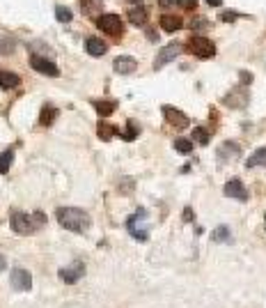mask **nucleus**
Returning a JSON list of instances; mask_svg holds the SVG:
<instances>
[{
  "label": "nucleus",
  "instance_id": "obj_27",
  "mask_svg": "<svg viewBox=\"0 0 266 308\" xmlns=\"http://www.w3.org/2000/svg\"><path fill=\"white\" fill-rule=\"evenodd\" d=\"M193 141L200 143V145H207L209 143V131L202 129V127H195V129H193Z\"/></svg>",
  "mask_w": 266,
  "mask_h": 308
},
{
  "label": "nucleus",
  "instance_id": "obj_30",
  "mask_svg": "<svg viewBox=\"0 0 266 308\" xmlns=\"http://www.w3.org/2000/svg\"><path fill=\"white\" fill-rule=\"evenodd\" d=\"M177 5H181L183 9H195L197 2H195V0H177Z\"/></svg>",
  "mask_w": 266,
  "mask_h": 308
},
{
  "label": "nucleus",
  "instance_id": "obj_37",
  "mask_svg": "<svg viewBox=\"0 0 266 308\" xmlns=\"http://www.w3.org/2000/svg\"><path fill=\"white\" fill-rule=\"evenodd\" d=\"M2 269H7V258L5 255H0V272H2Z\"/></svg>",
  "mask_w": 266,
  "mask_h": 308
},
{
  "label": "nucleus",
  "instance_id": "obj_36",
  "mask_svg": "<svg viewBox=\"0 0 266 308\" xmlns=\"http://www.w3.org/2000/svg\"><path fill=\"white\" fill-rule=\"evenodd\" d=\"M204 2H207V5H211V7H220V5H223V0H204Z\"/></svg>",
  "mask_w": 266,
  "mask_h": 308
},
{
  "label": "nucleus",
  "instance_id": "obj_23",
  "mask_svg": "<svg viewBox=\"0 0 266 308\" xmlns=\"http://www.w3.org/2000/svg\"><path fill=\"white\" fill-rule=\"evenodd\" d=\"M96 131H99L101 141H110V138L117 134V129H115L112 125H108V122H99V129H96Z\"/></svg>",
  "mask_w": 266,
  "mask_h": 308
},
{
  "label": "nucleus",
  "instance_id": "obj_20",
  "mask_svg": "<svg viewBox=\"0 0 266 308\" xmlns=\"http://www.w3.org/2000/svg\"><path fill=\"white\" fill-rule=\"evenodd\" d=\"M81 7H83L85 16H94L101 9V0H81Z\"/></svg>",
  "mask_w": 266,
  "mask_h": 308
},
{
  "label": "nucleus",
  "instance_id": "obj_1",
  "mask_svg": "<svg viewBox=\"0 0 266 308\" xmlns=\"http://www.w3.org/2000/svg\"><path fill=\"white\" fill-rule=\"evenodd\" d=\"M55 219H58V223L65 230H71V232H85L92 225L89 214L81 207H60L55 212Z\"/></svg>",
  "mask_w": 266,
  "mask_h": 308
},
{
  "label": "nucleus",
  "instance_id": "obj_12",
  "mask_svg": "<svg viewBox=\"0 0 266 308\" xmlns=\"http://www.w3.org/2000/svg\"><path fill=\"white\" fill-rule=\"evenodd\" d=\"M112 67H115L117 74H133L138 62H136V58H131V55H119V58L112 62Z\"/></svg>",
  "mask_w": 266,
  "mask_h": 308
},
{
  "label": "nucleus",
  "instance_id": "obj_17",
  "mask_svg": "<svg viewBox=\"0 0 266 308\" xmlns=\"http://www.w3.org/2000/svg\"><path fill=\"white\" fill-rule=\"evenodd\" d=\"M246 166H248V168L264 166V168H266V148L255 150V152H253V154H250V156H248V161H246Z\"/></svg>",
  "mask_w": 266,
  "mask_h": 308
},
{
  "label": "nucleus",
  "instance_id": "obj_38",
  "mask_svg": "<svg viewBox=\"0 0 266 308\" xmlns=\"http://www.w3.org/2000/svg\"><path fill=\"white\" fill-rule=\"evenodd\" d=\"M129 2H140V0H129Z\"/></svg>",
  "mask_w": 266,
  "mask_h": 308
},
{
  "label": "nucleus",
  "instance_id": "obj_6",
  "mask_svg": "<svg viewBox=\"0 0 266 308\" xmlns=\"http://www.w3.org/2000/svg\"><path fill=\"white\" fill-rule=\"evenodd\" d=\"M183 51L181 42H170L168 46H163L159 51V55H156V62H154V69H161V67H166L168 62H172V60L177 58L179 53Z\"/></svg>",
  "mask_w": 266,
  "mask_h": 308
},
{
  "label": "nucleus",
  "instance_id": "obj_31",
  "mask_svg": "<svg viewBox=\"0 0 266 308\" xmlns=\"http://www.w3.org/2000/svg\"><path fill=\"white\" fill-rule=\"evenodd\" d=\"M241 83L243 85H250V83H253V74H250V71H241Z\"/></svg>",
  "mask_w": 266,
  "mask_h": 308
},
{
  "label": "nucleus",
  "instance_id": "obj_32",
  "mask_svg": "<svg viewBox=\"0 0 266 308\" xmlns=\"http://www.w3.org/2000/svg\"><path fill=\"white\" fill-rule=\"evenodd\" d=\"M204 25H207V18H193V25H190V28L200 30V28H204Z\"/></svg>",
  "mask_w": 266,
  "mask_h": 308
},
{
  "label": "nucleus",
  "instance_id": "obj_18",
  "mask_svg": "<svg viewBox=\"0 0 266 308\" xmlns=\"http://www.w3.org/2000/svg\"><path fill=\"white\" fill-rule=\"evenodd\" d=\"M92 106L96 108V113H99L101 118H108L110 113H115L117 101H99V99H94V101H92Z\"/></svg>",
  "mask_w": 266,
  "mask_h": 308
},
{
  "label": "nucleus",
  "instance_id": "obj_29",
  "mask_svg": "<svg viewBox=\"0 0 266 308\" xmlns=\"http://www.w3.org/2000/svg\"><path fill=\"white\" fill-rule=\"evenodd\" d=\"M136 136H138V127L136 125H129L124 129V134H122V138H124V141H136Z\"/></svg>",
  "mask_w": 266,
  "mask_h": 308
},
{
  "label": "nucleus",
  "instance_id": "obj_26",
  "mask_svg": "<svg viewBox=\"0 0 266 308\" xmlns=\"http://www.w3.org/2000/svg\"><path fill=\"white\" fill-rule=\"evenodd\" d=\"M53 120H55V108L53 106H44L42 108V115H39V122H42L44 127H48Z\"/></svg>",
  "mask_w": 266,
  "mask_h": 308
},
{
  "label": "nucleus",
  "instance_id": "obj_24",
  "mask_svg": "<svg viewBox=\"0 0 266 308\" xmlns=\"http://www.w3.org/2000/svg\"><path fill=\"white\" fill-rule=\"evenodd\" d=\"M14 48H16L14 39H9V37H5V35H0V55H9V53H14Z\"/></svg>",
  "mask_w": 266,
  "mask_h": 308
},
{
  "label": "nucleus",
  "instance_id": "obj_16",
  "mask_svg": "<svg viewBox=\"0 0 266 308\" xmlns=\"http://www.w3.org/2000/svg\"><path fill=\"white\" fill-rule=\"evenodd\" d=\"M149 18V12L145 9V7H131L129 9V21L133 25H145Z\"/></svg>",
  "mask_w": 266,
  "mask_h": 308
},
{
  "label": "nucleus",
  "instance_id": "obj_22",
  "mask_svg": "<svg viewBox=\"0 0 266 308\" xmlns=\"http://www.w3.org/2000/svg\"><path fill=\"white\" fill-rule=\"evenodd\" d=\"M211 239H213V242H230V239H232L230 228H227V225H218V228L211 232Z\"/></svg>",
  "mask_w": 266,
  "mask_h": 308
},
{
  "label": "nucleus",
  "instance_id": "obj_5",
  "mask_svg": "<svg viewBox=\"0 0 266 308\" xmlns=\"http://www.w3.org/2000/svg\"><path fill=\"white\" fill-rule=\"evenodd\" d=\"M96 25H99L101 32H106L110 37H119L122 35V18L117 14H101L96 18Z\"/></svg>",
  "mask_w": 266,
  "mask_h": 308
},
{
  "label": "nucleus",
  "instance_id": "obj_9",
  "mask_svg": "<svg viewBox=\"0 0 266 308\" xmlns=\"http://www.w3.org/2000/svg\"><path fill=\"white\" fill-rule=\"evenodd\" d=\"M83 276H85V265L83 262H76V265L62 267V269H60V279L65 281V283H78Z\"/></svg>",
  "mask_w": 266,
  "mask_h": 308
},
{
  "label": "nucleus",
  "instance_id": "obj_3",
  "mask_svg": "<svg viewBox=\"0 0 266 308\" xmlns=\"http://www.w3.org/2000/svg\"><path fill=\"white\" fill-rule=\"evenodd\" d=\"M126 230L131 232V237L138 242H147L149 239V228H147V209H136L126 219Z\"/></svg>",
  "mask_w": 266,
  "mask_h": 308
},
{
  "label": "nucleus",
  "instance_id": "obj_19",
  "mask_svg": "<svg viewBox=\"0 0 266 308\" xmlns=\"http://www.w3.org/2000/svg\"><path fill=\"white\" fill-rule=\"evenodd\" d=\"M18 83H21V78H18L16 74H12V71H0V88L12 90V88H18Z\"/></svg>",
  "mask_w": 266,
  "mask_h": 308
},
{
  "label": "nucleus",
  "instance_id": "obj_11",
  "mask_svg": "<svg viewBox=\"0 0 266 308\" xmlns=\"http://www.w3.org/2000/svg\"><path fill=\"white\" fill-rule=\"evenodd\" d=\"M163 115H166L168 122H170L172 127H177V129H183V127H188V118H186L181 111H177L175 106H163Z\"/></svg>",
  "mask_w": 266,
  "mask_h": 308
},
{
  "label": "nucleus",
  "instance_id": "obj_25",
  "mask_svg": "<svg viewBox=\"0 0 266 308\" xmlns=\"http://www.w3.org/2000/svg\"><path fill=\"white\" fill-rule=\"evenodd\" d=\"M175 150L181 154H190L193 152V141H188V138H177V141H175Z\"/></svg>",
  "mask_w": 266,
  "mask_h": 308
},
{
  "label": "nucleus",
  "instance_id": "obj_34",
  "mask_svg": "<svg viewBox=\"0 0 266 308\" xmlns=\"http://www.w3.org/2000/svg\"><path fill=\"white\" fill-rule=\"evenodd\" d=\"M234 18H237V14L234 12H225L223 14V21H234Z\"/></svg>",
  "mask_w": 266,
  "mask_h": 308
},
{
  "label": "nucleus",
  "instance_id": "obj_4",
  "mask_svg": "<svg viewBox=\"0 0 266 308\" xmlns=\"http://www.w3.org/2000/svg\"><path fill=\"white\" fill-rule=\"evenodd\" d=\"M188 51L197 58H213L216 55V46L209 42L207 37H190L188 39Z\"/></svg>",
  "mask_w": 266,
  "mask_h": 308
},
{
  "label": "nucleus",
  "instance_id": "obj_15",
  "mask_svg": "<svg viewBox=\"0 0 266 308\" xmlns=\"http://www.w3.org/2000/svg\"><path fill=\"white\" fill-rule=\"evenodd\" d=\"M239 152H241V148H239L237 143H223L218 148V159L220 161L234 159V156H239Z\"/></svg>",
  "mask_w": 266,
  "mask_h": 308
},
{
  "label": "nucleus",
  "instance_id": "obj_21",
  "mask_svg": "<svg viewBox=\"0 0 266 308\" xmlns=\"http://www.w3.org/2000/svg\"><path fill=\"white\" fill-rule=\"evenodd\" d=\"M12 161H14V152H12V150H5V152L0 154V175H7V172H9Z\"/></svg>",
  "mask_w": 266,
  "mask_h": 308
},
{
  "label": "nucleus",
  "instance_id": "obj_8",
  "mask_svg": "<svg viewBox=\"0 0 266 308\" xmlns=\"http://www.w3.org/2000/svg\"><path fill=\"white\" fill-rule=\"evenodd\" d=\"M12 285H14V290L28 292L30 288H32V274H30L28 269H23V267L12 269Z\"/></svg>",
  "mask_w": 266,
  "mask_h": 308
},
{
  "label": "nucleus",
  "instance_id": "obj_28",
  "mask_svg": "<svg viewBox=\"0 0 266 308\" xmlns=\"http://www.w3.org/2000/svg\"><path fill=\"white\" fill-rule=\"evenodd\" d=\"M55 18H58L60 23H69L71 21V9H67V7H55Z\"/></svg>",
  "mask_w": 266,
  "mask_h": 308
},
{
  "label": "nucleus",
  "instance_id": "obj_7",
  "mask_svg": "<svg viewBox=\"0 0 266 308\" xmlns=\"http://www.w3.org/2000/svg\"><path fill=\"white\" fill-rule=\"evenodd\" d=\"M30 67L35 71H39V74H46V76H58L60 74V69L55 67L53 60L44 58V55H32V58H30Z\"/></svg>",
  "mask_w": 266,
  "mask_h": 308
},
{
  "label": "nucleus",
  "instance_id": "obj_39",
  "mask_svg": "<svg viewBox=\"0 0 266 308\" xmlns=\"http://www.w3.org/2000/svg\"><path fill=\"white\" fill-rule=\"evenodd\" d=\"M264 228H266V216H264Z\"/></svg>",
  "mask_w": 266,
  "mask_h": 308
},
{
  "label": "nucleus",
  "instance_id": "obj_2",
  "mask_svg": "<svg viewBox=\"0 0 266 308\" xmlns=\"http://www.w3.org/2000/svg\"><path fill=\"white\" fill-rule=\"evenodd\" d=\"M9 225H12V230L16 232V235H32L35 230H39V228L46 225V216H44V212L25 214V212L14 209V212L9 214Z\"/></svg>",
  "mask_w": 266,
  "mask_h": 308
},
{
  "label": "nucleus",
  "instance_id": "obj_33",
  "mask_svg": "<svg viewBox=\"0 0 266 308\" xmlns=\"http://www.w3.org/2000/svg\"><path fill=\"white\" fill-rule=\"evenodd\" d=\"M183 221H193V209L190 207L183 209Z\"/></svg>",
  "mask_w": 266,
  "mask_h": 308
},
{
  "label": "nucleus",
  "instance_id": "obj_10",
  "mask_svg": "<svg viewBox=\"0 0 266 308\" xmlns=\"http://www.w3.org/2000/svg\"><path fill=\"white\" fill-rule=\"evenodd\" d=\"M223 193L227 198H237V200H248V191L243 186L241 179H230V182L223 186Z\"/></svg>",
  "mask_w": 266,
  "mask_h": 308
},
{
  "label": "nucleus",
  "instance_id": "obj_13",
  "mask_svg": "<svg viewBox=\"0 0 266 308\" xmlns=\"http://www.w3.org/2000/svg\"><path fill=\"white\" fill-rule=\"evenodd\" d=\"M85 51H88L89 55L99 58V55H103L108 51V44L103 42V39H99V37H89V39H85Z\"/></svg>",
  "mask_w": 266,
  "mask_h": 308
},
{
  "label": "nucleus",
  "instance_id": "obj_14",
  "mask_svg": "<svg viewBox=\"0 0 266 308\" xmlns=\"http://www.w3.org/2000/svg\"><path fill=\"white\" fill-rule=\"evenodd\" d=\"M161 28L166 30V32H177L179 28H181V18L179 16H175V14H163V16H161Z\"/></svg>",
  "mask_w": 266,
  "mask_h": 308
},
{
  "label": "nucleus",
  "instance_id": "obj_35",
  "mask_svg": "<svg viewBox=\"0 0 266 308\" xmlns=\"http://www.w3.org/2000/svg\"><path fill=\"white\" fill-rule=\"evenodd\" d=\"M163 7H172V5H177V0H159Z\"/></svg>",
  "mask_w": 266,
  "mask_h": 308
}]
</instances>
